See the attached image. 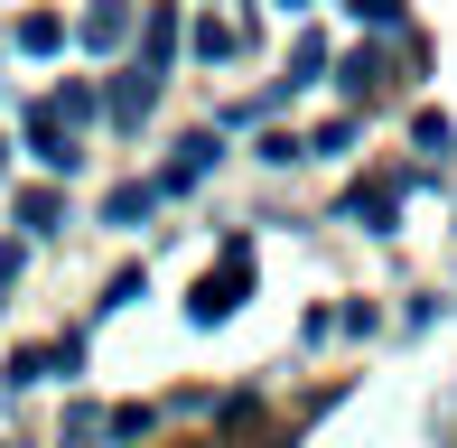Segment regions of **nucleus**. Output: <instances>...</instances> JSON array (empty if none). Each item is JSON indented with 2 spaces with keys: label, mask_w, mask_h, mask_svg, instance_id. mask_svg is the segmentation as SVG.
I'll return each mask as SVG.
<instances>
[{
  "label": "nucleus",
  "mask_w": 457,
  "mask_h": 448,
  "mask_svg": "<svg viewBox=\"0 0 457 448\" xmlns=\"http://www.w3.org/2000/svg\"><path fill=\"white\" fill-rule=\"evenodd\" d=\"M345 215H355V224H373V234H383V224H392V187H355V196H345Z\"/></svg>",
  "instance_id": "obj_9"
},
{
  "label": "nucleus",
  "mask_w": 457,
  "mask_h": 448,
  "mask_svg": "<svg viewBox=\"0 0 457 448\" xmlns=\"http://www.w3.org/2000/svg\"><path fill=\"white\" fill-rule=\"evenodd\" d=\"M159 206V187H112V206H103V224H140Z\"/></svg>",
  "instance_id": "obj_8"
},
{
  "label": "nucleus",
  "mask_w": 457,
  "mask_h": 448,
  "mask_svg": "<svg viewBox=\"0 0 457 448\" xmlns=\"http://www.w3.org/2000/svg\"><path fill=\"white\" fill-rule=\"evenodd\" d=\"M10 280H19V243H0V290H10Z\"/></svg>",
  "instance_id": "obj_13"
},
{
  "label": "nucleus",
  "mask_w": 457,
  "mask_h": 448,
  "mask_svg": "<svg viewBox=\"0 0 457 448\" xmlns=\"http://www.w3.org/2000/svg\"><path fill=\"white\" fill-rule=\"evenodd\" d=\"M121 29H131V10H121V0H103V10L85 19V37H94V47H112V37H121Z\"/></svg>",
  "instance_id": "obj_10"
},
{
  "label": "nucleus",
  "mask_w": 457,
  "mask_h": 448,
  "mask_svg": "<svg viewBox=\"0 0 457 448\" xmlns=\"http://www.w3.org/2000/svg\"><path fill=\"white\" fill-rule=\"evenodd\" d=\"M0 178H10V140H0Z\"/></svg>",
  "instance_id": "obj_14"
},
{
  "label": "nucleus",
  "mask_w": 457,
  "mask_h": 448,
  "mask_svg": "<svg viewBox=\"0 0 457 448\" xmlns=\"http://www.w3.org/2000/svg\"><path fill=\"white\" fill-rule=\"evenodd\" d=\"M56 215H66L56 187H29V196H19V224H29V234H56Z\"/></svg>",
  "instance_id": "obj_6"
},
{
  "label": "nucleus",
  "mask_w": 457,
  "mask_h": 448,
  "mask_svg": "<svg viewBox=\"0 0 457 448\" xmlns=\"http://www.w3.org/2000/svg\"><path fill=\"white\" fill-rule=\"evenodd\" d=\"M150 104H159V66L140 56V66L112 85V121H121V131H140V121H150Z\"/></svg>",
  "instance_id": "obj_3"
},
{
  "label": "nucleus",
  "mask_w": 457,
  "mask_h": 448,
  "mask_svg": "<svg viewBox=\"0 0 457 448\" xmlns=\"http://www.w3.org/2000/svg\"><path fill=\"white\" fill-rule=\"evenodd\" d=\"M75 364H85V345H29V355H10V383H19V393H29V383H47V374H75Z\"/></svg>",
  "instance_id": "obj_4"
},
{
  "label": "nucleus",
  "mask_w": 457,
  "mask_h": 448,
  "mask_svg": "<svg viewBox=\"0 0 457 448\" xmlns=\"http://www.w3.org/2000/svg\"><path fill=\"white\" fill-rule=\"evenodd\" d=\"M243 290H253V243H224V271H205V280H196L187 318H196V328H224V318L243 309Z\"/></svg>",
  "instance_id": "obj_1"
},
{
  "label": "nucleus",
  "mask_w": 457,
  "mask_h": 448,
  "mask_svg": "<svg viewBox=\"0 0 457 448\" xmlns=\"http://www.w3.org/2000/svg\"><path fill=\"white\" fill-rule=\"evenodd\" d=\"M169 47H178V10H150V66H169Z\"/></svg>",
  "instance_id": "obj_11"
},
{
  "label": "nucleus",
  "mask_w": 457,
  "mask_h": 448,
  "mask_svg": "<svg viewBox=\"0 0 457 448\" xmlns=\"http://www.w3.org/2000/svg\"><path fill=\"white\" fill-rule=\"evenodd\" d=\"M215 150H224L215 131H196V140H178V159H169V178H159V187H196V178L215 169Z\"/></svg>",
  "instance_id": "obj_5"
},
{
  "label": "nucleus",
  "mask_w": 457,
  "mask_h": 448,
  "mask_svg": "<svg viewBox=\"0 0 457 448\" xmlns=\"http://www.w3.org/2000/svg\"><path fill=\"white\" fill-rule=\"evenodd\" d=\"M29 150H37V169H56V178H75V121H56V104H37L29 112Z\"/></svg>",
  "instance_id": "obj_2"
},
{
  "label": "nucleus",
  "mask_w": 457,
  "mask_h": 448,
  "mask_svg": "<svg viewBox=\"0 0 457 448\" xmlns=\"http://www.w3.org/2000/svg\"><path fill=\"white\" fill-rule=\"evenodd\" d=\"M19 47H29V56H56V47H66V19H47V10L19 19Z\"/></svg>",
  "instance_id": "obj_7"
},
{
  "label": "nucleus",
  "mask_w": 457,
  "mask_h": 448,
  "mask_svg": "<svg viewBox=\"0 0 457 448\" xmlns=\"http://www.w3.org/2000/svg\"><path fill=\"white\" fill-rule=\"evenodd\" d=\"M355 19H373V29H392V19H402V0H355Z\"/></svg>",
  "instance_id": "obj_12"
}]
</instances>
